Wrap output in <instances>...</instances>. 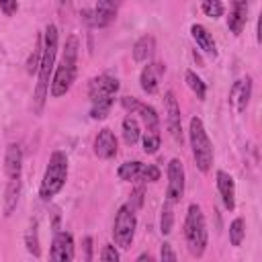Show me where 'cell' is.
Listing matches in <instances>:
<instances>
[{
    "label": "cell",
    "mask_w": 262,
    "mask_h": 262,
    "mask_svg": "<svg viewBox=\"0 0 262 262\" xmlns=\"http://www.w3.org/2000/svg\"><path fill=\"white\" fill-rule=\"evenodd\" d=\"M143 199H145V188H143V184H139V186H135L133 190H131V196H129V207L133 209V211H139L141 207H143Z\"/></svg>",
    "instance_id": "33"
},
{
    "label": "cell",
    "mask_w": 262,
    "mask_h": 262,
    "mask_svg": "<svg viewBox=\"0 0 262 262\" xmlns=\"http://www.w3.org/2000/svg\"><path fill=\"white\" fill-rule=\"evenodd\" d=\"M172 205H174V203L166 201L164 207H162V215H160V231H162L164 235H168V233L172 231V227H174V211H172Z\"/></svg>",
    "instance_id": "28"
},
{
    "label": "cell",
    "mask_w": 262,
    "mask_h": 262,
    "mask_svg": "<svg viewBox=\"0 0 262 262\" xmlns=\"http://www.w3.org/2000/svg\"><path fill=\"white\" fill-rule=\"evenodd\" d=\"M121 6V0H98L94 6V16H96V29L111 25L117 18V10Z\"/></svg>",
    "instance_id": "18"
},
{
    "label": "cell",
    "mask_w": 262,
    "mask_h": 262,
    "mask_svg": "<svg viewBox=\"0 0 262 262\" xmlns=\"http://www.w3.org/2000/svg\"><path fill=\"white\" fill-rule=\"evenodd\" d=\"M41 53H43V35H37V41H35V47L29 55V61H27V74H37L39 70V63H41Z\"/></svg>",
    "instance_id": "25"
},
{
    "label": "cell",
    "mask_w": 262,
    "mask_h": 262,
    "mask_svg": "<svg viewBox=\"0 0 262 262\" xmlns=\"http://www.w3.org/2000/svg\"><path fill=\"white\" fill-rule=\"evenodd\" d=\"M133 59L135 61H149L156 53V39L154 35H141L135 43H133Z\"/></svg>",
    "instance_id": "20"
},
{
    "label": "cell",
    "mask_w": 262,
    "mask_h": 262,
    "mask_svg": "<svg viewBox=\"0 0 262 262\" xmlns=\"http://www.w3.org/2000/svg\"><path fill=\"white\" fill-rule=\"evenodd\" d=\"M66 180H68V156L63 151L55 149L49 156V162H47V168H45V174H43V180L39 186V196L43 201L53 199L63 188Z\"/></svg>",
    "instance_id": "4"
},
{
    "label": "cell",
    "mask_w": 262,
    "mask_h": 262,
    "mask_svg": "<svg viewBox=\"0 0 262 262\" xmlns=\"http://www.w3.org/2000/svg\"><path fill=\"white\" fill-rule=\"evenodd\" d=\"M246 2H248V0H246Z\"/></svg>",
    "instance_id": "39"
},
{
    "label": "cell",
    "mask_w": 262,
    "mask_h": 262,
    "mask_svg": "<svg viewBox=\"0 0 262 262\" xmlns=\"http://www.w3.org/2000/svg\"><path fill=\"white\" fill-rule=\"evenodd\" d=\"M113 102H115V98H104V100H96V102H92V108H90V117L92 119H104L108 113H111V108H113Z\"/></svg>",
    "instance_id": "29"
},
{
    "label": "cell",
    "mask_w": 262,
    "mask_h": 262,
    "mask_svg": "<svg viewBox=\"0 0 262 262\" xmlns=\"http://www.w3.org/2000/svg\"><path fill=\"white\" fill-rule=\"evenodd\" d=\"M18 196H20V178L8 180L6 190H4V215H12V211L18 205Z\"/></svg>",
    "instance_id": "21"
},
{
    "label": "cell",
    "mask_w": 262,
    "mask_h": 262,
    "mask_svg": "<svg viewBox=\"0 0 262 262\" xmlns=\"http://www.w3.org/2000/svg\"><path fill=\"white\" fill-rule=\"evenodd\" d=\"M25 246H27V250H29L35 258L41 256L39 231H37V219H31V223H29V229H27V233H25Z\"/></svg>",
    "instance_id": "24"
},
{
    "label": "cell",
    "mask_w": 262,
    "mask_h": 262,
    "mask_svg": "<svg viewBox=\"0 0 262 262\" xmlns=\"http://www.w3.org/2000/svg\"><path fill=\"white\" fill-rule=\"evenodd\" d=\"M84 252H86L84 258H86V260H92V237H90V235L84 237Z\"/></svg>",
    "instance_id": "37"
},
{
    "label": "cell",
    "mask_w": 262,
    "mask_h": 262,
    "mask_svg": "<svg viewBox=\"0 0 262 262\" xmlns=\"http://www.w3.org/2000/svg\"><path fill=\"white\" fill-rule=\"evenodd\" d=\"M250 98H252V78L246 76V78H239L233 82L231 90H229V98L227 102L231 106H235L237 113H244L250 104Z\"/></svg>",
    "instance_id": "11"
},
{
    "label": "cell",
    "mask_w": 262,
    "mask_h": 262,
    "mask_svg": "<svg viewBox=\"0 0 262 262\" xmlns=\"http://www.w3.org/2000/svg\"><path fill=\"white\" fill-rule=\"evenodd\" d=\"M188 139H190V149H192V158L196 162V168L201 172H209L211 164H213V143H211V139L205 131V125L199 117L190 119Z\"/></svg>",
    "instance_id": "5"
},
{
    "label": "cell",
    "mask_w": 262,
    "mask_h": 262,
    "mask_svg": "<svg viewBox=\"0 0 262 262\" xmlns=\"http://www.w3.org/2000/svg\"><path fill=\"white\" fill-rule=\"evenodd\" d=\"M160 141H162L160 131H145L143 133V151L145 154H156L160 149Z\"/></svg>",
    "instance_id": "31"
},
{
    "label": "cell",
    "mask_w": 262,
    "mask_h": 262,
    "mask_svg": "<svg viewBox=\"0 0 262 262\" xmlns=\"http://www.w3.org/2000/svg\"><path fill=\"white\" fill-rule=\"evenodd\" d=\"M121 104H123L125 111H129V115H139L141 117V121L145 125V131H160V117H158L154 106L143 104L133 96H123Z\"/></svg>",
    "instance_id": "9"
},
{
    "label": "cell",
    "mask_w": 262,
    "mask_h": 262,
    "mask_svg": "<svg viewBox=\"0 0 262 262\" xmlns=\"http://www.w3.org/2000/svg\"><path fill=\"white\" fill-rule=\"evenodd\" d=\"M190 35H192V39H194V43L199 45V49H201V51H205V53H207V55H211V57H215V55H217L215 39H213V35H211L203 25L194 23V25L190 27Z\"/></svg>",
    "instance_id": "19"
},
{
    "label": "cell",
    "mask_w": 262,
    "mask_h": 262,
    "mask_svg": "<svg viewBox=\"0 0 262 262\" xmlns=\"http://www.w3.org/2000/svg\"><path fill=\"white\" fill-rule=\"evenodd\" d=\"M141 260H147V262H149L151 256H149V254H139V256H137V262H141Z\"/></svg>",
    "instance_id": "38"
},
{
    "label": "cell",
    "mask_w": 262,
    "mask_h": 262,
    "mask_svg": "<svg viewBox=\"0 0 262 262\" xmlns=\"http://www.w3.org/2000/svg\"><path fill=\"white\" fill-rule=\"evenodd\" d=\"M135 227H137V217L135 211L129 205H121L117 215H115V223H113V239L119 248L129 250L133 244V235H135Z\"/></svg>",
    "instance_id": "6"
},
{
    "label": "cell",
    "mask_w": 262,
    "mask_h": 262,
    "mask_svg": "<svg viewBox=\"0 0 262 262\" xmlns=\"http://www.w3.org/2000/svg\"><path fill=\"white\" fill-rule=\"evenodd\" d=\"M119 151V143H117V137L111 129H100L94 137V154L100 158V160H111L115 158Z\"/></svg>",
    "instance_id": "14"
},
{
    "label": "cell",
    "mask_w": 262,
    "mask_h": 262,
    "mask_svg": "<svg viewBox=\"0 0 262 262\" xmlns=\"http://www.w3.org/2000/svg\"><path fill=\"white\" fill-rule=\"evenodd\" d=\"M141 182H156L160 180V168L156 164H143L141 170H139V178Z\"/></svg>",
    "instance_id": "32"
},
{
    "label": "cell",
    "mask_w": 262,
    "mask_h": 262,
    "mask_svg": "<svg viewBox=\"0 0 262 262\" xmlns=\"http://www.w3.org/2000/svg\"><path fill=\"white\" fill-rule=\"evenodd\" d=\"M244 237H246V223L242 217H235L229 223V242H231V246L237 248V246H242Z\"/></svg>",
    "instance_id": "27"
},
{
    "label": "cell",
    "mask_w": 262,
    "mask_h": 262,
    "mask_svg": "<svg viewBox=\"0 0 262 262\" xmlns=\"http://www.w3.org/2000/svg\"><path fill=\"white\" fill-rule=\"evenodd\" d=\"M164 72H166V66L162 61H147V66H143V70L139 74L141 90L147 92V94L158 92V86H160V80H162Z\"/></svg>",
    "instance_id": "13"
},
{
    "label": "cell",
    "mask_w": 262,
    "mask_h": 262,
    "mask_svg": "<svg viewBox=\"0 0 262 262\" xmlns=\"http://www.w3.org/2000/svg\"><path fill=\"white\" fill-rule=\"evenodd\" d=\"M57 27L55 25H47L43 31V53H41V63L37 70V86H35V94H33V108L35 113H41L49 94V84H51V76L55 70V57H57Z\"/></svg>",
    "instance_id": "1"
},
{
    "label": "cell",
    "mask_w": 262,
    "mask_h": 262,
    "mask_svg": "<svg viewBox=\"0 0 262 262\" xmlns=\"http://www.w3.org/2000/svg\"><path fill=\"white\" fill-rule=\"evenodd\" d=\"M184 80H186V86L190 88V92H192L199 100H205V96H207V84L196 76V72L186 70V72H184Z\"/></svg>",
    "instance_id": "23"
},
{
    "label": "cell",
    "mask_w": 262,
    "mask_h": 262,
    "mask_svg": "<svg viewBox=\"0 0 262 262\" xmlns=\"http://www.w3.org/2000/svg\"><path fill=\"white\" fill-rule=\"evenodd\" d=\"M49 256L55 262H70V260H74V237H72L70 231H55Z\"/></svg>",
    "instance_id": "12"
},
{
    "label": "cell",
    "mask_w": 262,
    "mask_h": 262,
    "mask_svg": "<svg viewBox=\"0 0 262 262\" xmlns=\"http://www.w3.org/2000/svg\"><path fill=\"white\" fill-rule=\"evenodd\" d=\"M215 180H217V190L221 194V201H223L225 209L233 211L235 209V182H233V178L225 170H217Z\"/></svg>",
    "instance_id": "16"
},
{
    "label": "cell",
    "mask_w": 262,
    "mask_h": 262,
    "mask_svg": "<svg viewBox=\"0 0 262 262\" xmlns=\"http://www.w3.org/2000/svg\"><path fill=\"white\" fill-rule=\"evenodd\" d=\"M23 172V149L18 143H8L6 154H4V174L8 176V180L20 178Z\"/></svg>",
    "instance_id": "15"
},
{
    "label": "cell",
    "mask_w": 262,
    "mask_h": 262,
    "mask_svg": "<svg viewBox=\"0 0 262 262\" xmlns=\"http://www.w3.org/2000/svg\"><path fill=\"white\" fill-rule=\"evenodd\" d=\"M119 86H121L119 80L111 74L94 76L88 82V98H90V102L104 100V98H115V94L119 92Z\"/></svg>",
    "instance_id": "8"
},
{
    "label": "cell",
    "mask_w": 262,
    "mask_h": 262,
    "mask_svg": "<svg viewBox=\"0 0 262 262\" xmlns=\"http://www.w3.org/2000/svg\"><path fill=\"white\" fill-rule=\"evenodd\" d=\"M0 10H2L6 16H12V14L18 10V2H16V0H0Z\"/></svg>",
    "instance_id": "36"
},
{
    "label": "cell",
    "mask_w": 262,
    "mask_h": 262,
    "mask_svg": "<svg viewBox=\"0 0 262 262\" xmlns=\"http://www.w3.org/2000/svg\"><path fill=\"white\" fill-rule=\"evenodd\" d=\"M141 166H143V164L137 162V160H133V162H125V164L119 166L117 174H119V178L125 180V182L137 180V178H139V170H141Z\"/></svg>",
    "instance_id": "26"
},
{
    "label": "cell",
    "mask_w": 262,
    "mask_h": 262,
    "mask_svg": "<svg viewBox=\"0 0 262 262\" xmlns=\"http://www.w3.org/2000/svg\"><path fill=\"white\" fill-rule=\"evenodd\" d=\"M98 258H100V260H104V262H117L121 256H119V252L115 250V246H113V244H104V246H102V250H100V254H98Z\"/></svg>",
    "instance_id": "34"
},
{
    "label": "cell",
    "mask_w": 262,
    "mask_h": 262,
    "mask_svg": "<svg viewBox=\"0 0 262 262\" xmlns=\"http://www.w3.org/2000/svg\"><path fill=\"white\" fill-rule=\"evenodd\" d=\"M78 49H80V41L76 35H70L66 39V47H63V55H61V61L59 66L53 70V76H51V84H49V94L53 98H59L63 96L74 80H76V74H78Z\"/></svg>",
    "instance_id": "2"
},
{
    "label": "cell",
    "mask_w": 262,
    "mask_h": 262,
    "mask_svg": "<svg viewBox=\"0 0 262 262\" xmlns=\"http://www.w3.org/2000/svg\"><path fill=\"white\" fill-rule=\"evenodd\" d=\"M141 137V129H139V121L133 115H127L123 119V139L127 145H135Z\"/></svg>",
    "instance_id": "22"
},
{
    "label": "cell",
    "mask_w": 262,
    "mask_h": 262,
    "mask_svg": "<svg viewBox=\"0 0 262 262\" xmlns=\"http://www.w3.org/2000/svg\"><path fill=\"white\" fill-rule=\"evenodd\" d=\"M248 20V2L246 0H231L229 16H227V27L233 35H239L246 27Z\"/></svg>",
    "instance_id": "17"
},
{
    "label": "cell",
    "mask_w": 262,
    "mask_h": 262,
    "mask_svg": "<svg viewBox=\"0 0 262 262\" xmlns=\"http://www.w3.org/2000/svg\"><path fill=\"white\" fill-rule=\"evenodd\" d=\"M176 258H178V256H176V252L172 250V246L164 242V244H162V248H160V260H162V262H166V260L174 262Z\"/></svg>",
    "instance_id": "35"
},
{
    "label": "cell",
    "mask_w": 262,
    "mask_h": 262,
    "mask_svg": "<svg viewBox=\"0 0 262 262\" xmlns=\"http://www.w3.org/2000/svg\"><path fill=\"white\" fill-rule=\"evenodd\" d=\"M201 10H203L207 16H211V18H219V16H223L225 6H223L221 0H203V2H201Z\"/></svg>",
    "instance_id": "30"
},
{
    "label": "cell",
    "mask_w": 262,
    "mask_h": 262,
    "mask_svg": "<svg viewBox=\"0 0 262 262\" xmlns=\"http://www.w3.org/2000/svg\"><path fill=\"white\" fill-rule=\"evenodd\" d=\"M164 111H166V127L176 143H182V117H180V104L172 90L164 94Z\"/></svg>",
    "instance_id": "10"
},
{
    "label": "cell",
    "mask_w": 262,
    "mask_h": 262,
    "mask_svg": "<svg viewBox=\"0 0 262 262\" xmlns=\"http://www.w3.org/2000/svg\"><path fill=\"white\" fill-rule=\"evenodd\" d=\"M168 184H166V201L178 203L184 194V166L178 158H172L168 162Z\"/></svg>",
    "instance_id": "7"
},
{
    "label": "cell",
    "mask_w": 262,
    "mask_h": 262,
    "mask_svg": "<svg viewBox=\"0 0 262 262\" xmlns=\"http://www.w3.org/2000/svg\"><path fill=\"white\" fill-rule=\"evenodd\" d=\"M184 239H186V248L190 252V256L201 258L207 250V223H205V215L201 211V207L196 203L188 205L186 211V219H184Z\"/></svg>",
    "instance_id": "3"
}]
</instances>
